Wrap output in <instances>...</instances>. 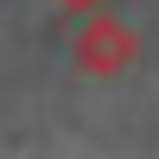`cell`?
<instances>
[{"label":"cell","instance_id":"1","mask_svg":"<svg viewBox=\"0 0 159 159\" xmlns=\"http://www.w3.org/2000/svg\"><path fill=\"white\" fill-rule=\"evenodd\" d=\"M127 57H134V38H127L115 19H89L83 25V38H76V64H83V70L108 76V70H121Z\"/></svg>","mask_w":159,"mask_h":159},{"label":"cell","instance_id":"2","mask_svg":"<svg viewBox=\"0 0 159 159\" xmlns=\"http://www.w3.org/2000/svg\"><path fill=\"white\" fill-rule=\"evenodd\" d=\"M51 7H70V13H96L102 0H51Z\"/></svg>","mask_w":159,"mask_h":159}]
</instances>
